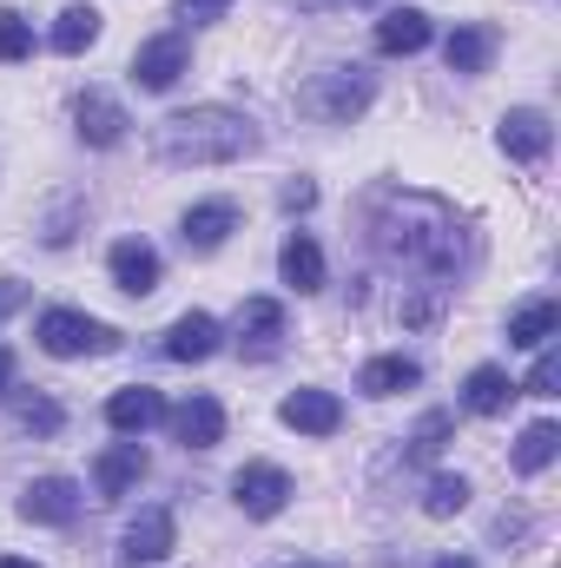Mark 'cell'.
Returning a JSON list of instances; mask_svg holds the SVG:
<instances>
[{"instance_id":"6da1fadb","label":"cell","mask_w":561,"mask_h":568,"mask_svg":"<svg viewBox=\"0 0 561 568\" xmlns=\"http://www.w3.org/2000/svg\"><path fill=\"white\" fill-rule=\"evenodd\" d=\"M370 245L404 272H429L442 291H456L449 278H462L476 265L462 219L436 192H377L370 199Z\"/></svg>"},{"instance_id":"7a4b0ae2","label":"cell","mask_w":561,"mask_h":568,"mask_svg":"<svg viewBox=\"0 0 561 568\" xmlns=\"http://www.w3.org/2000/svg\"><path fill=\"white\" fill-rule=\"evenodd\" d=\"M258 152V126L232 106H192L152 126V159L159 165H238Z\"/></svg>"},{"instance_id":"3957f363","label":"cell","mask_w":561,"mask_h":568,"mask_svg":"<svg viewBox=\"0 0 561 568\" xmlns=\"http://www.w3.org/2000/svg\"><path fill=\"white\" fill-rule=\"evenodd\" d=\"M370 100H377V80L364 67H324L297 87V113L317 120V126H350V120L370 113Z\"/></svg>"},{"instance_id":"277c9868","label":"cell","mask_w":561,"mask_h":568,"mask_svg":"<svg viewBox=\"0 0 561 568\" xmlns=\"http://www.w3.org/2000/svg\"><path fill=\"white\" fill-rule=\"evenodd\" d=\"M33 337H40V351H47V357H106V351H120V344H126L113 324H100V317H86V311H67V304L40 311Z\"/></svg>"},{"instance_id":"5b68a950","label":"cell","mask_w":561,"mask_h":568,"mask_svg":"<svg viewBox=\"0 0 561 568\" xmlns=\"http://www.w3.org/2000/svg\"><path fill=\"white\" fill-rule=\"evenodd\" d=\"M185 67H192V40L185 33H152L140 53H133V87L140 93H172Z\"/></svg>"},{"instance_id":"8992f818","label":"cell","mask_w":561,"mask_h":568,"mask_svg":"<svg viewBox=\"0 0 561 568\" xmlns=\"http://www.w3.org/2000/svg\"><path fill=\"white\" fill-rule=\"evenodd\" d=\"M20 523H40V529L80 523V483H73V476H33V483L20 489Z\"/></svg>"},{"instance_id":"52a82bcc","label":"cell","mask_w":561,"mask_h":568,"mask_svg":"<svg viewBox=\"0 0 561 568\" xmlns=\"http://www.w3.org/2000/svg\"><path fill=\"white\" fill-rule=\"evenodd\" d=\"M232 496H238V509H245L252 523H272V516H284V503H290L297 489H290V476H284L278 463H245V469L232 476Z\"/></svg>"},{"instance_id":"ba28073f","label":"cell","mask_w":561,"mask_h":568,"mask_svg":"<svg viewBox=\"0 0 561 568\" xmlns=\"http://www.w3.org/2000/svg\"><path fill=\"white\" fill-rule=\"evenodd\" d=\"M172 549H178V523H172V509H140V516L126 523V536H120V562L126 568L165 562Z\"/></svg>"},{"instance_id":"9c48e42d","label":"cell","mask_w":561,"mask_h":568,"mask_svg":"<svg viewBox=\"0 0 561 568\" xmlns=\"http://www.w3.org/2000/svg\"><path fill=\"white\" fill-rule=\"evenodd\" d=\"M496 145H502L509 159L536 165V159H549V145H555V126H549V113H536V106H516V113H502V126H496Z\"/></svg>"},{"instance_id":"30bf717a","label":"cell","mask_w":561,"mask_h":568,"mask_svg":"<svg viewBox=\"0 0 561 568\" xmlns=\"http://www.w3.org/2000/svg\"><path fill=\"white\" fill-rule=\"evenodd\" d=\"M278 424L297 429V436H337L344 429V404L330 390H290L278 404Z\"/></svg>"},{"instance_id":"8fae6325","label":"cell","mask_w":561,"mask_h":568,"mask_svg":"<svg viewBox=\"0 0 561 568\" xmlns=\"http://www.w3.org/2000/svg\"><path fill=\"white\" fill-rule=\"evenodd\" d=\"M73 120H80V140L93 145V152H113V145L126 140V106L113 100V93H80V106H73Z\"/></svg>"},{"instance_id":"7c38bea8","label":"cell","mask_w":561,"mask_h":568,"mask_svg":"<svg viewBox=\"0 0 561 568\" xmlns=\"http://www.w3.org/2000/svg\"><path fill=\"white\" fill-rule=\"evenodd\" d=\"M218 337H225V331H218L212 311H185V317H172V331H165L159 351H165L172 364H205V357L218 351Z\"/></svg>"},{"instance_id":"4fadbf2b","label":"cell","mask_w":561,"mask_h":568,"mask_svg":"<svg viewBox=\"0 0 561 568\" xmlns=\"http://www.w3.org/2000/svg\"><path fill=\"white\" fill-rule=\"evenodd\" d=\"M172 417V436L185 443V449H218L225 443V404L218 397H185L178 410H165Z\"/></svg>"},{"instance_id":"5bb4252c","label":"cell","mask_w":561,"mask_h":568,"mask_svg":"<svg viewBox=\"0 0 561 568\" xmlns=\"http://www.w3.org/2000/svg\"><path fill=\"white\" fill-rule=\"evenodd\" d=\"M106 272H113V284H120L126 297H152V291H159V252H152L145 239H120V245L106 252Z\"/></svg>"},{"instance_id":"9a60e30c","label":"cell","mask_w":561,"mask_h":568,"mask_svg":"<svg viewBox=\"0 0 561 568\" xmlns=\"http://www.w3.org/2000/svg\"><path fill=\"white\" fill-rule=\"evenodd\" d=\"M232 232H238V205H232V199H205V205H192L185 225H178L185 252H218Z\"/></svg>"},{"instance_id":"2e32d148","label":"cell","mask_w":561,"mask_h":568,"mask_svg":"<svg viewBox=\"0 0 561 568\" xmlns=\"http://www.w3.org/2000/svg\"><path fill=\"white\" fill-rule=\"evenodd\" d=\"M106 424L120 429V436H145L152 424H165V397L152 384H126V390L106 397Z\"/></svg>"},{"instance_id":"e0dca14e","label":"cell","mask_w":561,"mask_h":568,"mask_svg":"<svg viewBox=\"0 0 561 568\" xmlns=\"http://www.w3.org/2000/svg\"><path fill=\"white\" fill-rule=\"evenodd\" d=\"M278 344H284V304L278 297H245V311H238V351L272 357Z\"/></svg>"},{"instance_id":"ac0fdd59","label":"cell","mask_w":561,"mask_h":568,"mask_svg":"<svg viewBox=\"0 0 561 568\" xmlns=\"http://www.w3.org/2000/svg\"><path fill=\"white\" fill-rule=\"evenodd\" d=\"M145 469H152V463H145L140 443H113V449L93 463V483H100V496H133L145 483Z\"/></svg>"},{"instance_id":"d6986e66","label":"cell","mask_w":561,"mask_h":568,"mask_svg":"<svg viewBox=\"0 0 561 568\" xmlns=\"http://www.w3.org/2000/svg\"><path fill=\"white\" fill-rule=\"evenodd\" d=\"M422 47H429V13H422V7H390V13L377 20V53H390V60L404 53V60H410Z\"/></svg>"},{"instance_id":"ffe728a7","label":"cell","mask_w":561,"mask_h":568,"mask_svg":"<svg viewBox=\"0 0 561 568\" xmlns=\"http://www.w3.org/2000/svg\"><path fill=\"white\" fill-rule=\"evenodd\" d=\"M417 384H422L417 357H370V364L357 371V390H364V397H404V390H417Z\"/></svg>"},{"instance_id":"44dd1931","label":"cell","mask_w":561,"mask_h":568,"mask_svg":"<svg viewBox=\"0 0 561 568\" xmlns=\"http://www.w3.org/2000/svg\"><path fill=\"white\" fill-rule=\"evenodd\" d=\"M509 397H516V384H509L502 364H476L469 384H462V410L469 417H496V410H509Z\"/></svg>"},{"instance_id":"7402d4cb","label":"cell","mask_w":561,"mask_h":568,"mask_svg":"<svg viewBox=\"0 0 561 568\" xmlns=\"http://www.w3.org/2000/svg\"><path fill=\"white\" fill-rule=\"evenodd\" d=\"M278 272L290 291H324V252H317V239L310 232H290L278 252Z\"/></svg>"},{"instance_id":"603a6c76","label":"cell","mask_w":561,"mask_h":568,"mask_svg":"<svg viewBox=\"0 0 561 568\" xmlns=\"http://www.w3.org/2000/svg\"><path fill=\"white\" fill-rule=\"evenodd\" d=\"M442 60H449V73H489V60H496V27H456V33L442 40Z\"/></svg>"},{"instance_id":"cb8c5ba5","label":"cell","mask_w":561,"mask_h":568,"mask_svg":"<svg viewBox=\"0 0 561 568\" xmlns=\"http://www.w3.org/2000/svg\"><path fill=\"white\" fill-rule=\"evenodd\" d=\"M561 331V311L555 297H536V304H522V311H509V344H522V351H542L549 337Z\"/></svg>"},{"instance_id":"d4e9b609","label":"cell","mask_w":561,"mask_h":568,"mask_svg":"<svg viewBox=\"0 0 561 568\" xmlns=\"http://www.w3.org/2000/svg\"><path fill=\"white\" fill-rule=\"evenodd\" d=\"M100 27H106V20H100V7H67V13L53 20V53H67V60H73V53H86V47L100 40Z\"/></svg>"},{"instance_id":"484cf974","label":"cell","mask_w":561,"mask_h":568,"mask_svg":"<svg viewBox=\"0 0 561 568\" xmlns=\"http://www.w3.org/2000/svg\"><path fill=\"white\" fill-rule=\"evenodd\" d=\"M555 449H561V429L542 417V424H529L522 429V443H516V476H542L549 463H555Z\"/></svg>"},{"instance_id":"4316f807","label":"cell","mask_w":561,"mask_h":568,"mask_svg":"<svg viewBox=\"0 0 561 568\" xmlns=\"http://www.w3.org/2000/svg\"><path fill=\"white\" fill-rule=\"evenodd\" d=\"M469 509V476H429V489H422V516H436V523H449V516H462Z\"/></svg>"},{"instance_id":"83f0119b","label":"cell","mask_w":561,"mask_h":568,"mask_svg":"<svg viewBox=\"0 0 561 568\" xmlns=\"http://www.w3.org/2000/svg\"><path fill=\"white\" fill-rule=\"evenodd\" d=\"M80 219H86V192H67V199H60V205L40 219V245H53V252H60V245H73Z\"/></svg>"},{"instance_id":"f1b7e54d","label":"cell","mask_w":561,"mask_h":568,"mask_svg":"<svg viewBox=\"0 0 561 568\" xmlns=\"http://www.w3.org/2000/svg\"><path fill=\"white\" fill-rule=\"evenodd\" d=\"M33 53V27L13 13V7H0V67H13V60H27Z\"/></svg>"},{"instance_id":"f546056e","label":"cell","mask_w":561,"mask_h":568,"mask_svg":"<svg viewBox=\"0 0 561 568\" xmlns=\"http://www.w3.org/2000/svg\"><path fill=\"white\" fill-rule=\"evenodd\" d=\"M13 417H20V429H27V436H53V429L67 424V410H60L53 397H27Z\"/></svg>"},{"instance_id":"4dcf8cb0","label":"cell","mask_w":561,"mask_h":568,"mask_svg":"<svg viewBox=\"0 0 561 568\" xmlns=\"http://www.w3.org/2000/svg\"><path fill=\"white\" fill-rule=\"evenodd\" d=\"M555 384H561V357L542 344V357H536V371H529V397H555Z\"/></svg>"},{"instance_id":"1f68e13d","label":"cell","mask_w":561,"mask_h":568,"mask_svg":"<svg viewBox=\"0 0 561 568\" xmlns=\"http://www.w3.org/2000/svg\"><path fill=\"white\" fill-rule=\"evenodd\" d=\"M442 436H449V417H442V410H429V417L417 424V436H410V449H417V456H436V449H442Z\"/></svg>"},{"instance_id":"d6a6232c","label":"cell","mask_w":561,"mask_h":568,"mask_svg":"<svg viewBox=\"0 0 561 568\" xmlns=\"http://www.w3.org/2000/svg\"><path fill=\"white\" fill-rule=\"evenodd\" d=\"M225 13H232V0H178V20H192V27H212Z\"/></svg>"},{"instance_id":"836d02e7","label":"cell","mask_w":561,"mask_h":568,"mask_svg":"<svg viewBox=\"0 0 561 568\" xmlns=\"http://www.w3.org/2000/svg\"><path fill=\"white\" fill-rule=\"evenodd\" d=\"M278 205L284 212H310V205H317V185H310V179H290V185L278 192Z\"/></svg>"},{"instance_id":"e575fe53","label":"cell","mask_w":561,"mask_h":568,"mask_svg":"<svg viewBox=\"0 0 561 568\" xmlns=\"http://www.w3.org/2000/svg\"><path fill=\"white\" fill-rule=\"evenodd\" d=\"M20 304H27V284H0V324H7V317H13V311H20Z\"/></svg>"},{"instance_id":"d590c367","label":"cell","mask_w":561,"mask_h":568,"mask_svg":"<svg viewBox=\"0 0 561 568\" xmlns=\"http://www.w3.org/2000/svg\"><path fill=\"white\" fill-rule=\"evenodd\" d=\"M7 390H13V351L0 344V397H7Z\"/></svg>"},{"instance_id":"8d00e7d4","label":"cell","mask_w":561,"mask_h":568,"mask_svg":"<svg viewBox=\"0 0 561 568\" xmlns=\"http://www.w3.org/2000/svg\"><path fill=\"white\" fill-rule=\"evenodd\" d=\"M436 568H476V562H469V556H442Z\"/></svg>"},{"instance_id":"74e56055","label":"cell","mask_w":561,"mask_h":568,"mask_svg":"<svg viewBox=\"0 0 561 568\" xmlns=\"http://www.w3.org/2000/svg\"><path fill=\"white\" fill-rule=\"evenodd\" d=\"M0 568H40V562H27V556H0Z\"/></svg>"},{"instance_id":"f35d334b","label":"cell","mask_w":561,"mask_h":568,"mask_svg":"<svg viewBox=\"0 0 561 568\" xmlns=\"http://www.w3.org/2000/svg\"><path fill=\"white\" fill-rule=\"evenodd\" d=\"M284 568H330V562H284Z\"/></svg>"},{"instance_id":"ab89813d","label":"cell","mask_w":561,"mask_h":568,"mask_svg":"<svg viewBox=\"0 0 561 568\" xmlns=\"http://www.w3.org/2000/svg\"><path fill=\"white\" fill-rule=\"evenodd\" d=\"M324 7H344V0H324ZM350 7H357V0H350Z\"/></svg>"}]
</instances>
